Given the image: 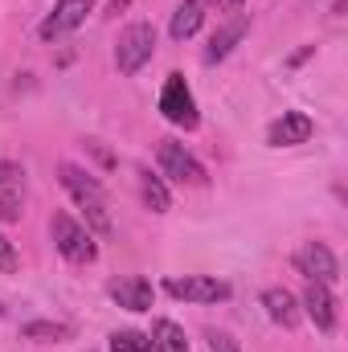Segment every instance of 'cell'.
I'll return each instance as SVG.
<instances>
[{
  "label": "cell",
  "mask_w": 348,
  "mask_h": 352,
  "mask_svg": "<svg viewBox=\"0 0 348 352\" xmlns=\"http://www.w3.org/2000/svg\"><path fill=\"white\" fill-rule=\"evenodd\" d=\"M58 176H62V188L74 197V205L87 213V230L90 234L111 238V234H115V217H111V205H107L102 184H98L87 168H78V164H58Z\"/></svg>",
  "instance_id": "1"
},
{
  "label": "cell",
  "mask_w": 348,
  "mask_h": 352,
  "mask_svg": "<svg viewBox=\"0 0 348 352\" xmlns=\"http://www.w3.org/2000/svg\"><path fill=\"white\" fill-rule=\"evenodd\" d=\"M50 234H54V246H58V254H62L66 263L90 266L94 258H98V242H94V234H90L83 221H74L70 213H54Z\"/></svg>",
  "instance_id": "2"
},
{
  "label": "cell",
  "mask_w": 348,
  "mask_h": 352,
  "mask_svg": "<svg viewBox=\"0 0 348 352\" xmlns=\"http://www.w3.org/2000/svg\"><path fill=\"white\" fill-rule=\"evenodd\" d=\"M156 54V29L148 21H135L119 33V45H115V66L119 74H140Z\"/></svg>",
  "instance_id": "3"
},
{
  "label": "cell",
  "mask_w": 348,
  "mask_h": 352,
  "mask_svg": "<svg viewBox=\"0 0 348 352\" xmlns=\"http://www.w3.org/2000/svg\"><path fill=\"white\" fill-rule=\"evenodd\" d=\"M164 291L184 303H226L234 295L230 283H221L213 274H173V278H164Z\"/></svg>",
  "instance_id": "4"
},
{
  "label": "cell",
  "mask_w": 348,
  "mask_h": 352,
  "mask_svg": "<svg viewBox=\"0 0 348 352\" xmlns=\"http://www.w3.org/2000/svg\"><path fill=\"white\" fill-rule=\"evenodd\" d=\"M160 115H164L173 127H184V131H193V127L201 123L197 98H193L188 82H184V74H168V82L160 90Z\"/></svg>",
  "instance_id": "5"
},
{
  "label": "cell",
  "mask_w": 348,
  "mask_h": 352,
  "mask_svg": "<svg viewBox=\"0 0 348 352\" xmlns=\"http://www.w3.org/2000/svg\"><path fill=\"white\" fill-rule=\"evenodd\" d=\"M156 164H160V173L176 180V184H205V168H201V160L184 148V144H176V140H160V148H156Z\"/></svg>",
  "instance_id": "6"
},
{
  "label": "cell",
  "mask_w": 348,
  "mask_h": 352,
  "mask_svg": "<svg viewBox=\"0 0 348 352\" xmlns=\"http://www.w3.org/2000/svg\"><path fill=\"white\" fill-rule=\"evenodd\" d=\"M25 197H29V176L17 160H0V221L12 226L25 213Z\"/></svg>",
  "instance_id": "7"
},
{
  "label": "cell",
  "mask_w": 348,
  "mask_h": 352,
  "mask_svg": "<svg viewBox=\"0 0 348 352\" xmlns=\"http://www.w3.org/2000/svg\"><path fill=\"white\" fill-rule=\"evenodd\" d=\"M90 12H94V0H58V4L45 12V21L37 25V37H41V41H58V37L74 33Z\"/></svg>",
  "instance_id": "8"
},
{
  "label": "cell",
  "mask_w": 348,
  "mask_h": 352,
  "mask_svg": "<svg viewBox=\"0 0 348 352\" xmlns=\"http://www.w3.org/2000/svg\"><path fill=\"white\" fill-rule=\"evenodd\" d=\"M295 270L307 274L312 283H328V287L340 278V263H336V254H332L324 242H303V246L295 250Z\"/></svg>",
  "instance_id": "9"
},
{
  "label": "cell",
  "mask_w": 348,
  "mask_h": 352,
  "mask_svg": "<svg viewBox=\"0 0 348 352\" xmlns=\"http://www.w3.org/2000/svg\"><path fill=\"white\" fill-rule=\"evenodd\" d=\"M312 131H316L312 115H303V111H283V115L266 127V144H270V148H295V144H307Z\"/></svg>",
  "instance_id": "10"
},
{
  "label": "cell",
  "mask_w": 348,
  "mask_h": 352,
  "mask_svg": "<svg viewBox=\"0 0 348 352\" xmlns=\"http://www.w3.org/2000/svg\"><path fill=\"white\" fill-rule=\"evenodd\" d=\"M303 311H307V320L320 328V332H336V295H332V287L328 283H312L307 278V291H303Z\"/></svg>",
  "instance_id": "11"
},
{
  "label": "cell",
  "mask_w": 348,
  "mask_h": 352,
  "mask_svg": "<svg viewBox=\"0 0 348 352\" xmlns=\"http://www.w3.org/2000/svg\"><path fill=\"white\" fill-rule=\"evenodd\" d=\"M107 295L123 307V311H148L152 307V283L144 274H127V278H115L107 287Z\"/></svg>",
  "instance_id": "12"
},
{
  "label": "cell",
  "mask_w": 348,
  "mask_h": 352,
  "mask_svg": "<svg viewBox=\"0 0 348 352\" xmlns=\"http://www.w3.org/2000/svg\"><path fill=\"white\" fill-rule=\"evenodd\" d=\"M262 307H266V316H270L274 324H283V328H295V324H299V299H295L287 287H266V291H262Z\"/></svg>",
  "instance_id": "13"
},
{
  "label": "cell",
  "mask_w": 348,
  "mask_h": 352,
  "mask_svg": "<svg viewBox=\"0 0 348 352\" xmlns=\"http://www.w3.org/2000/svg\"><path fill=\"white\" fill-rule=\"evenodd\" d=\"M246 29H250V21H246V16H234L230 25H221V29L213 33L209 50H205V62H221V58H230V54H234V45L246 37Z\"/></svg>",
  "instance_id": "14"
},
{
  "label": "cell",
  "mask_w": 348,
  "mask_h": 352,
  "mask_svg": "<svg viewBox=\"0 0 348 352\" xmlns=\"http://www.w3.org/2000/svg\"><path fill=\"white\" fill-rule=\"evenodd\" d=\"M201 21H205V0H180L176 12H173V21H168L173 41H188V37L201 29Z\"/></svg>",
  "instance_id": "15"
},
{
  "label": "cell",
  "mask_w": 348,
  "mask_h": 352,
  "mask_svg": "<svg viewBox=\"0 0 348 352\" xmlns=\"http://www.w3.org/2000/svg\"><path fill=\"white\" fill-rule=\"evenodd\" d=\"M25 340H37V344H62L74 336V324H62V320H29L21 328Z\"/></svg>",
  "instance_id": "16"
},
{
  "label": "cell",
  "mask_w": 348,
  "mask_h": 352,
  "mask_svg": "<svg viewBox=\"0 0 348 352\" xmlns=\"http://www.w3.org/2000/svg\"><path fill=\"white\" fill-rule=\"evenodd\" d=\"M135 180H140V197H144V205L152 209V213H168V188H164V180L160 176H152L148 168H135Z\"/></svg>",
  "instance_id": "17"
},
{
  "label": "cell",
  "mask_w": 348,
  "mask_h": 352,
  "mask_svg": "<svg viewBox=\"0 0 348 352\" xmlns=\"http://www.w3.org/2000/svg\"><path fill=\"white\" fill-rule=\"evenodd\" d=\"M152 349L156 352H188V340H184L180 324H173V320H156V324H152Z\"/></svg>",
  "instance_id": "18"
},
{
  "label": "cell",
  "mask_w": 348,
  "mask_h": 352,
  "mask_svg": "<svg viewBox=\"0 0 348 352\" xmlns=\"http://www.w3.org/2000/svg\"><path fill=\"white\" fill-rule=\"evenodd\" d=\"M111 352H156V349H152V336L123 328V332H111Z\"/></svg>",
  "instance_id": "19"
},
{
  "label": "cell",
  "mask_w": 348,
  "mask_h": 352,
  "mask_svg": "<svg viewBox=\"0 0 348 352\" xmlns=\"http://www.w3.org/2000/svg\"><path fill=\"white\" fill-rule=\"evenodd\" d=\"M205 340H209V352H242V349H238V340H234L230 332H217V328H209V332H205Z\"/></svg>",
  "instance_id": "20"
},
{
  "label": "cell",
  "mask_w": 348,
  "mask_h": 352,
  "mask_svg": "<svg viewBox=\"0 0 348 352\" xmlns=\"http://www.w3.org/2000/svg\"><path fill=\"white\" fill-rule=\"evenodd\" d=\"M17 266H21V258H17V246L0 234V270H4V274H12Z\"/></svg>",
  "instance_id": "21"
},
{
  "label": "cell",
  "mask_w": 348,
  "mask_h": 352,
  "mask_svg": "<svg viewBox=\"0 0 348 352\" xmlns=\"http://www.w3.org/2000/svg\"><path fill=\"white\" fill-rule=\"evenodd\" d=\"M217 8H234V4H242V0H213Z\"/></svg>",
  "instance_id": "22"
},
{
  "label": "cell",
  "mask_w": 348,
  "mask_h": 352,
  "mask_svg": "<svg viewBox=\"0 0 348 352\" xmlns=\"http://www.w3.org/2000/svg\"><path fill=\"white\" fill-rule=\"evenodd\" d=\"M0 316H4V303H0Z\"/></svg>",
  "instance_id": "23"
}]
</instances>
